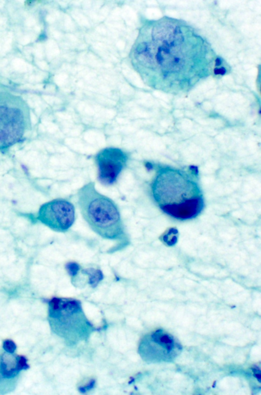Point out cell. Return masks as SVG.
Returning <instances> with one entry per match:
<instances>
[{"label": "cell", "mask_w": 261, "mask_h": 395, "mask_svg": "<svg viewBox=\"0 0 261 395\" xmlns=\"http://www.w3.org/2000/svg\"><path fill=\"white\" fill-rule=\"evenodd\" d=\"M151 189L158 207L174 219H192L204 209L203 194L197 179L186 171L168 166L159 167Z\"/></svg>", "instance_id": "6da1fadb"}, {"label": "cell", "mask_w": 261, "mask_h": 395, "mask_svg": "<svg viewBox=\"0 0 261 395\" xmlns=\"http://www.w3.org/2000/svg\"><path fill=\"white\" fill-rule=\"evenodd\" d=\"M77 196L82 217L94 232L107 240L126 238L119 209L113 200L98 192L94 182L81 188Z\"/></svg>", "instance_id": "7a4b0ae2"}, {"label": "cell", "mask_w": 261, "mask_h": 395, "mask_svg": "<svg viewBox=\"0 0 261 395\" xmlns=\"http://www.w3.org/2000/svg\"><path fill=\"white\" fill-rule=\"evenodd\" d=\"M49 317L55 332L69 345L87 341L95 330L76 299H52L49 303Z\"/></svg>", "instance_id": "3957f363"}, {"label": "cell", "mask_w": 261, "mask_h": 395, "mask_svg": "<svg viewBox=\"0 0 261 395\" xmlns=\"http://www.w3.org/2000/svg\"><path fill=\"white\" fill-rule=\"evenodd\" d=\"M30 108L20 95L0 91V152L5 153L32 130Z\"/></svg>", "instance_id": "277c9868"}, {"label": "cell", "mask_w": 261, "mask_h": 395, "mask_svg": "<svg viewBox=\"0 0 261 395\" xmlns=\"http://www.w3.org/2000/svg\"><path fill=\"white\" fill-rule=\"evenodd\" d=\"M182 347L170 333L163 329L157 330L142 339L138 352L148 363L171 362L179 355Z\"/></svg>", "instance_id": "5b68a950"}, {"label": "cell", "mask_w": 261, "mask_h": 395, "mask_svg": "<svg viewBox=\"0 0 261 395\" xmlns=\"http://www.w3.org/2000/svg\"><path fill=\"white\" fill-rule=\"evenodd\" d=\"M38 219L54 231L66 232L75 222V207L66 199H55L41 207Z\"/></svg>", "instance_id": "8992f818"}, {"label": "cell", "mask_w": 261, "mask_h": 395, "mask_svg": "<svg viewBox=\"0 0 261 395\" xmlns=\"http://www.w3.org/2000/svg\"><path fill=\"white\" fill-rule=\"evenodd\" d=\"M128 161L126 153L119 148H107L96 155L98 179L105 185L115 183Z\"/></svg>", "instance_id": "52a82bcc"}, {"label": "cell", "mask_w": 261, "mask_h": 395, "mask_svg": "<svg viewBox=\"0 0 261 395\" xmlns=\"http://www.w3.org/2000/svg\"><path fill=\"white\" fill-rule=\"evenodd\" d=\"M19 356L14 357L10 355H5L2 357L1 364V374L5 378H12L16 376L20 370L18 367Z\"/></svg>", "instance_id": "ba28073f"}, {"label": "cell", "mask_w": 261, "mask_h": 395, "mask_svg": "<svg viewBox=\"0 0 261 395\" xmlns=\"http://www.w3.org/2000/svg\"><path fill=\"white\" fill-rule=\"evenodd\" d=\"M82 272L87 275L89 284L93 288L97 286L104 278L102 272L99 269L88 268Z\"/></svg>", "instance_id": "9c48e42d"}, {"label": "cell", "mask_w": 261, "mask_h": 395, "mask_svg": "<svg viewBox=\"0 0 261 395\" xmlns=\"http://www.w3.org/2000/svg\"><path fill=\"white\" fill-rule=\"evenodd\" d=\"M65 269L70 276L74 277L80 269V266L75 262H69L65 265Z\"/></svg>", "instance_id": "30bf717a"}, {"label": "cell", "mask_w": 261, "mask_h": 395, "mask_svg": "<svg viewBox=\"0 0 261 395\" xmlns=\"http://www.w3.org/2000/svg\"><path fill=\"white\" fill-rule=\"evenodd\" d=\"M3 349L7 352L12 354L15 352L17 346L13 341L6 340L4 342Z\"/></svg>", "instance_id": "8fae6325"}, {"label": "cell", "mask_w": 261, "mask_h": 395, "mask_svg": "<svg viewBox=\"0 0 261 395\" xmlns=\"http://www.w3.org/2000/svg\"><path fill=\"white\" fill-rule=\"evenodd\" d=\"M18 367L20 371L22 370H27L29 368V365L27 364V360L25 357L19 356Z\"/></svg>", "instance_id": "7c38bea8"}, {"label": "cell", "mask_w": 261, "mask_h": 395, "mask_svg": "<svg viewBox=\"0 0 261 395\" xmlns=\"http://www.w3.org/2000/svg\"><path fill=\"white\" fill-rule=\"evenodd\" d=\"M148 44L146 43H142L139 44L135 49V53L140 54L147 52L148 50Z\"/></svg>", "instance_id": "4fadbf2b"}, {"label": "cell", "mask_w": 261, "mask_h": 395, "mask_svg": "<svg viewBox=\"0 0 261 395\" xmlns=\"http://www.w3.org/2000/svg\"><path fill=\"white\" fill-rule=\"evenodd\" d=\"M225 70L224 68H221V69H217L215 70L216 74H221L223 75L225 73Z\"/></svg>", "instance_id": "5bb4252c"}]
</instances>
